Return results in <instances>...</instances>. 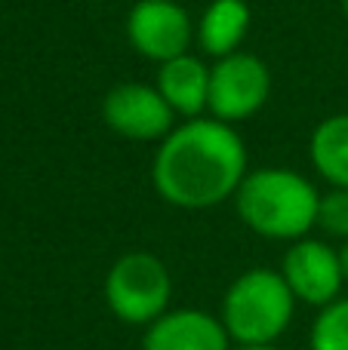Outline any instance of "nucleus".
I'll list each match as a JSON object with an SVG mask.
<instances>
[{
    "label": "nucleus",
    "mask_w": 348,
    "mask_h": 350,
    "mask_svg": "<svg viewBox=\"0 0 348 350\" xmlns=\"http://www.w3.org/2000/svg\"><path fill=\"white\" fill-rule=\"evenodd\" d=\"M151 175L170 206L213 209L238 193L247 175V145L228 123L191 117L160 142Z\"/></svg>",
    "instance_id": "nucleus-1"
},
{
    "label": "nucleus",
    "mask_w": 348,
    "mask_h": 350,
    "mask_svg": "<svg viewBox=\"0 0 348 350\" xmlns=\"http://www.w3.org/2000/svg\"><path fill=\"white\" fill-rule=\"evenodd\" d=\"M234 206L253 234L296 243L318 224L321 193L306 175L271 166L244 175Z\"/></svg>",
    "instance_id": "nucleus-2"
},
{
    "label": "nucleus",
    "mask_w": 348,
    "mask_h": 350,
    "mask_svg": "<svg viewBox=\"0 0 348 350\" xmlns=\"http://www.w3.org/2000/svg\"><path fill=\"white\" fill-rule=\"evenodd\" d=\"M296 295L284 273L253 267L228 286L222 298V326L238 345H275L293 320Z\"/></svg>",
    "instance_id": "nucleus-3"
},
{
    "label": "nucleus",
    "mask_w": 348,
    "mask_h": 350,
    "mask_svg": "<svg viewBox=\"0 0 348 350\" xmlns=\"http://www.w3.org/2000/svg\"><path fill=\"white\" fill-rule=\"evenodd\" d=\"M173 277L151 252H127L111 265L105 277V301L111 314L129 326H151L166 314Z\"/></svg>",
    "instance_id": "nucleus-4"
},
{
    "label": "nucleus",
    "mask_w": 348,
    "mask_h": 350,
    "mask_svg": "<svg viewBox=\"0 0 348 350\" xmlns=\"http://www.w3.org/2000/svg\"><path fill=\"white\" fill-rule=\"evenodd\" d=\"M271 92V71L250 53H232L210 68V114L222 123L253 117Z\"/></svg>",
    "instance_id": "nucleus-5"
},
{
    "label": "nucleus",
    "mask_w": 348,
    "mask_h": 350,
    "mask_svg": "<svg viewBox=\"0 0 348 350\" xmlns=\"http://www.w3.org/2000/svg\"><path fill=\"white\" fill-rule=\"evenodd\" d=\"M127 37L139 55L164 65L188 53L195 40V25L185 6H179L176 0H139L129 10Z\"/></svg>",
    "instance_id": "nucleus-6"
},
{
    "label": "nucleus",
    "mask_w": 348,
    "mask_h": 350,
    "mask_svg": "<svg viewBox=\"0 0 348 350\" xmlns=\"http://www.w3.org/2000/svg\"><path fill=\"white\" fill-rule=\"evenodd\" d=\"M102 117L111 133L129 142H154L173 133L176 111L164 102L158 90L145 83H117L105 96Z\"/></svg>",
    "instance_id": "nucleus-7"
},
{
    "label": "nucleus",
    "mask_w": 348,
    "mask_h": 350,
    "mask_svg": "<svg viewBox=\"0 0 348 350\" xmlns=\"http://www.w3.org/2000/svg\"><path fill=\"white\" fill-rule=\"evenodd\" d=\"M281 273L287 280L290 292L299 301L314 304V308L333 304L345 283L343 265H339V249L327 246L321 240H306V237L287 249Z\"/></svg>",
    "instance_id": "nucleus-8"
},
{
    "label": "nucleus",
    "mask_w": 348,
    "mask_h": 350,
    "mask_svg": "<svg viewBox=\"0 0 348 350\" xmlns=\"http://www.w3.org/2000/svg\"><path fill=\"white\" fill-rule=\"evenodd\" d=\"M142 350H232L222 320L203 310H166L148 326Z\"/></svg>",
    "instance_id": "nucleus-9"
},
{
    "label": "nucleus",
    "mask_w": 348,
    "mask_h": 350,
    "mask_svg": "<svg viewBox=\"0 0 348 350\" xmlns=\"http://www.w3.org/2000/svg\"><path fill=\"white\" fill-rule=\"evenodd\" d=\"M158 92L176 114L188 120L201 117L210 105V68L191 53L164 62L158 71Z\"/></svg>",
    "instance_id": "nucleus-10"
},
{
    "label": "nucleus",
    "mask_w": 348,
    "mask_h": 350,
    "mask_svg": "<svg viewBox=\"0 0 348 350\" xmlns=\"http://www.w3.org/2000/svg\"><path fill=\"white\" fill-rule=\"evenodd\" d=\"M247 28H250V6L244 0H213L197 25V43L203 53L225 59L238 53Z\"/></svg>",
    "instance_id": "nucleus-11"
},
{
    "label": "nucleus",
    "mask_w": 348,
    "mask_h": 350,
    "mask_svg": "<svg viewBox=\"0 0 348 350\" xmlns=\"http://www.w3.org/2000/svg\"><path fill=\"white\" fill-rule=\"evenodd\" d=\"M308 154H312V166L333 187L348 191V114L321 120L308 142Z\"/></svg>",
    "instance_id": "nucleus-12"
},
{
    "label": "nucleus",
    "mask_w": 348,
    "mask_h": 350,
    "mask_svg": "<svg viewBox=\"0 0 348 350\" xmlns=\"http://www.w3.org/2000/svg\"><path fill=\"white\" fill-rule=\"evenodd\" d=\"M308 347L312 350H348V298H336L333 304L321 308L318 320L312 323Z\"/></svg>",
    "instance_id": "nucleus-13"
},
{
    "label": "nucleus",
    "mask_w": 348,
    "mask_h": 350,
    "mask_svg": "<svg viewBox=\"0 0 348 350\" xmlns=\"http://www.w3.org/2000/svg\"><path fill=\"white\" fill-rule=\"evenodd\" d=\"M318 224L333 237L348 240V191L345 187H333L330 193L321 197Z\"/></svg>",
    "instance_id": "nucleus-14"
},
{
    "label": "nucleus",
    "mask_w": 348,
    "mask_h": 350,
    "mask_svg": "<svg viewBox=\"0 0 348 350\" xmlns=\"http://www.w3.org/2000/svg\"><path fill=\"white\" fill-rule=\"evenodd\" d=\"M339 265H343V277H345V283H348V240H345V246L339 249Z\"/></svg>",
    "instance_id": "nucleus-15"
},
{
    "label": "nucleus",
    "mask_w": 348,
    "mask_h": 350,
    "mask_svg": "<svg viewBox=\"0 0 348 350\" xmlns=\"http://www.w3.org/2000/svg\"><path fill=\"white\" fill-rule=\"evenodd\" d=\"M234 350H277V347H271V345H240Z\"/></svg>",
    "instance_id": "nucleus-16"
},
{
    "label": "nucleus",
    "mask_w": 348,
    "mask_h": 350,
    "mask_svg": "<svg viewBox=\"0 0 348 350\" xmlns=\"http://www.w3.org/2000/svg\"><path fill=\"white\" fill-rule=\"evenodd\" d=\"M343 10H345V16H348V0H343Z\"/></svg>",
    "instance_id": "nucleus-17"
}]
</instances>
